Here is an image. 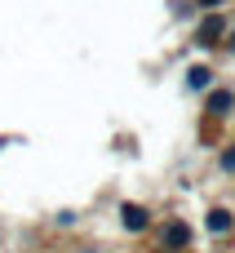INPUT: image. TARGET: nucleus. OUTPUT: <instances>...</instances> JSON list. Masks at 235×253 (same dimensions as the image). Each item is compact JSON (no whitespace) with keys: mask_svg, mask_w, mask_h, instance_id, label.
Instances as JSON below:
<instances>
[{"mask_svg":"<svg viewBox=\"0 0 235 253\" xmlns=\"http://www.w3.org/2000/svg\"><path fill=\"white\" fill-rule=\"evenodd\" d=\"M84 253H93V249H84Z\"/></svg>","mask_w":235,"mask_h":253,"instance_id":"nucleus-10","label":"nucleus"},{"mask_svg":"<svg viewBox=\"0 0 235 253\" xmlns=\"http://www.w3.org/2000/svg\"><path fill=\"white\" fill-rule=\"evenodd\" d=\"M218 165H222V173H235V147H231V151H222Z\"/></svg>","mask_w":235,"mask_h":253,"instance_id":"nucleus-7","label":"nucleus"},{"mask_svg":"<svg viewBox=\"0 0 235 253\" xmlns=\"http://www.w3.org/2000/svg\"><path fill=\"white\" fill-rule=\"evenodd\" d=\"M160 245H164V253H182L191 245V227H187L182 218H169V222L160 227Z\"/></svg>","mask_w":235,"mask_h":253,"instance_id":"nucleus-1","label":"nucleus"},{"mask_svg":"<svg viewBox=\"0 0 235 253\" xmlns=\"http://www.w3.org/2000/svg\"><path fill=\"white\" fill-rule=\"evenodd\" d=\"M231 107H235V93H231V89H213V93H209V116L222 120V116H231Z\"/></svg>","mask_w":235,"mask_h":253,"instance_id":"nucleus-5","label":"nucleus"},{"mask_svg":"<svg viewBox=\"0 0 235 253\" xmlns=\"http://www.w3.org/2000/svg\"><path fill=\"white\" fill-rule=\"evenodd\" d=\"M120 218H124V227H129V231H147V227H151V213H147L142 205H133V200H124V205H120Z\"/></svg>","mask_w":235,"mask_h":253,"instance_id":"nucleus-4","label":"nucleus"},{"mask_svg":"<svg viewBox=\"0 0 235 253\" xmlns=\"http://www.w3.org/2000/svg\"><path fill=\"white\" fill-rule=\"evenodd\" d=\"M204 227H209L213 236H231V231H235V213H231V209H218V205H213V209L204 213Z\"/></svg>","mask_w":235,"mask_h":253,"instance_id":"nucleus-3","label":"nucleus"},{"mask_svg":"<svg viewBox=\"0 0 235 253\" xmlns=\"http://www.w3.org/2000/svg\"><path fill=\"white\" fill-rule=\"evenodd\" d=\"M222 36H227V18H222V13H209V18L196 27V44H204V49L222 44Z\"/></svg>","mask_w":235,"mask_h":253,"instance_id":"nucleus-2","label":"nucleus"},{"mask_svg":"<svg viewBox=\"0 0 235 253\" xmlns=\"http://www.w3.org/2000/svg\"><path fill=\"white\" fill-rule=\"evenodd\" d=\"M209 80H213L209 67H191V71H187V89H209Z\"/></svg>","mask_w":235,"mask_h":253,"instance_id":"nucleus-6","label":"nucleus"},{"mask_svg":"<svg viewBox=\"0 0 235 253\" xmlns=\"http://www.w3.org/2000/svg\"><path fill=\"white\" fill-rule=\"evenodd\" d=\"M227 49H231V53H235V31H231V44H227Z\"/></svg>","mask_w":235,"mask_h":253,"instance_id":"nucleus-9","label":"nucleus"},{"mask_svg":"<svg viewBox=\"0 0 235 253\" xmlns=\"http://www.w3.org/2000/svg\"><path fill=\"white\" fill-rule=\"evenodd\" d=\"M196 4H204V9H213V4H222V0H196Z\"/></svg>","mask_w":235,"mask_h":253,"instance_id":"nucleus-8","label":"nucleus"}]
</instances>
